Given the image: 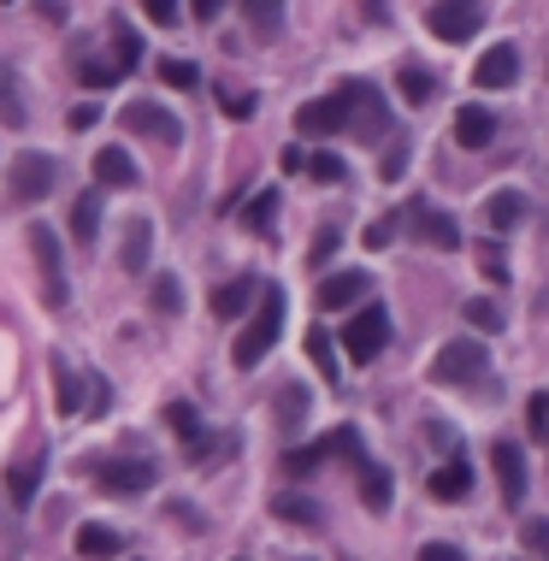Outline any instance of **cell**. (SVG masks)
Listing matches in <instances>:
<instances>
[{"label":"cell","mask_w":549,"mask_h":561,"mask_svg":"<svg viewBox=\"0 0 549 561\" xmlns=\"http://www.w3.org/2000/svg\"><path fill=\"white\" fill-rule=\"evenodd\" d=\"M278 331H284V290H278V284H266V290H260V313L249 320V331L237 337V349H230V361H237L242 372H249V367H260V361L272 355V343H278Z\"/></svg>","instance_id":"obj_1"},{"label":"cell","mask_w":549,"mask_h":561,"mask_svg":"<svg viewBox=\"0 0 549 561\" xmlns=\"http://www.w3.org/2000/svg\"><path fill=\"white\" fill-rule=\"evenodd\" d=\"M490 379V349L473 337H455L438 349V361H431V384H455V391H473V384Z\"/></svg>","instance_id":"obj_2"},{"label":"cell","mask_w":549,"mask_h":561,"mask_svg":"<svg viewBox=\"0 0 549 561\" xmlns=\"http://www.w3.org/2000/svg\"><path fill=\"white\" fill-rule=\"evenodd\" d=\"M343 100H349V131H355V142H384L390 136V107H384L379 83L349 77V83H343Z\"/></svg>","instance_id":"obj_3"},{"label":"cell","mask_w":549,"mask_h":561,"mask_svg":"<svg viewBox=\"0 0 549 561\" xmlns=\"http://www.w3.org/2000/svg\"><path fill=\"white\" fill-rule=\"evenodd\" d=\"M53 183H60V160H53V154H19L7 171V195L24 201V207L41 195H53Z\"/></svg>","instance_id":"obj_4"},{"label":"cell","mask_w":549,"mask_h":561,"mask_svg":"<svg viewBox=\"0 0 549 561\" xmlns=\"http://www.w3.org/2000/svg\"><path fill=\"white\" fill-rule=\"evenodd\" d=\"M384 343H390V313L384 308H360L355 320H349V331H343V355H349L355 367L379 361Z\"/></svg>","instance_id":"obj_5"},{"label":"cell","mask_w":549,"mask_h":561,"mask_svg":"<svg viewBox=\"0 0 549 561\" xmlns=\"http://www.w3.org/2000/svg\"><path fill=\"white\" fill-rule=\"evenodd\" d=\"M426 24L438 41H473L485 24V0H438V7L426 12Z\"/></svg>","instance_id":"obj_6"},{"label":"cell","mask_w":549,"mask_h":561,"mask_svg":"<svg viewBox=\"0 0 549 561\" xmlns=\"http://www.w3.org/2000/svg\"><path fill=\"white\" fill-rule=\"evenodd\" d=\"M119 119H124L136 136L160 142V148H178V142H183V124H178V112H166L160 100H130V107L119 112Z\"/></svg>","instance_id":"obj_7"},{"label":"cell","mask_w":549,"mask_h":561,"mask_svg":"<svg viewBox=\"0 0 549 561\" xmlns=\"http://www.w3.org/2000/svg\"><path fill=\"white\" fill-rule=\"evenodd\" d=\"M31 249H36V266H41V296L48 308H65L71 290H65V266H60V237L48 225H31Z\"/></svg>","instance_id":"obj_8"},{"label":"cell","mask_w":549,"mask_h":561,"mask_svg":"<svg viewBox=\"0 0 549 561\" xmlns=\"http://www.w3.org/2000/svg\"><path fill=\"white\" fill-rule=\"evenodd\" d=\"M296 131L301 136H337V131H349V100H343V89L337 95H325V100H301L296 107Z\"/></svg>","instance_id":"obj_9"},{"label":"cell","mask_w":549,"mask_h":561,"mask_svg":"<svg viewBox=\"0 0 549 561\" xmlns=\"http://www.w3.org/2000/svg\"><path fill=\"white\" fill-rule=\"evenodd\" d=\"M95 479H100V491L107 497H142V491H154V462H142V455H124V462H107V467H95Z\"/></svg>","instance_id":"obj_10"},{"label":"cell","mask_w":549,"mask_h":561,"mask_svg":"<svg viewBox=\"0 0 549 561\" xmlns=\"http://www.w3.org/2000/svg\"><path fill=\"white\" fill-rule=\"evenodd\" d=\"M408 231L426 242V249H461V225L450 219V213H438L431 201H408Z\"/></svg>","instance_id":"obj_11"},{"label":"cell","mask_w":549,"mask_h":561,"mask_svg":"<svg viewBox=\"0 0 549 561\" xmlns=\"http://www.w3.org/2000/svg\"><path fill=\"white\" fill-rule=\"evenodd\" d=\"M490 473H497V485H502V502L509 509H520L526 502V455H520V443H490Z\"/></svg>","instance_id":"obj_12"},{"label":"cell","mask_w":549,"mask_h":561,"mask_svg":"<svg viewBox=\"0 0 549 561\" xmlns=\"http://www.w3.org/2000/svg\"><path fill=\"white\" fill-rule=\"evenodd\" d=\"M514 77H520V48L514 41H497V48L473 65V83H479V89H509Z\"/></svg>","instance_id":"obj_13"},{"label":"cell","mask_w":549,"mask_h":561,"mask_svg":"<svg viewBox=\"0 0 549 561\" xmlns=\"http://www.w3.org/2000/svg\"><path fill=\"white\" fill-rule=\"evenodd\" d=\"M53 408H60V420H77V414H89V402H83V379H77V367L65 361H53Z\"/></svg>","instance_id":"obj_14"},{"label":"cell","mask_w":549,"mask_h":561,"mask_svg":"<svg viewBox=\"0 0 549 561\" xmlns=\"http://www.w3.org/2000/svg\"><path fill=\"white\" fill-rule=\"evenodd\" d=\"M367 290H372V272H337V278L320 284V308H331V313H337V308H355Z\"/></svg>","instance_id":"obj_15"},{"label":"cell","mask_w":549,"mask_h":561,"mask_svg":"<svg viewBox=\"0 0 549 561\" xmlns=\"http://www.w3.org/2000/svg\"><path fill=\"white\" fill-rule=\"evenodd\" d=\"M41 467H48V455H41V450H31L24 462H12V467H7V491H12V502H19V509H31V502H36Z\"/></svg>","instance_id":"obj_16"},{"label":"cell","mask_w":549,"mask_h":561,"mask_svg":"<svg viewBox=\"0 0 549 561\" xmlns=\"http://www.w3.org/2000/svg\"><path fill=\"white\" fill-rule=\"evenodd\" d=\"M355 479H360V502H367L372 514H384V509H390V485H396V479H390V467H379L372 455H360V462H355Z\"/></svg>","instance_id":"obj_17"},{"label":"cell","mask_w":549,"mask_h":561,"mask_svg":"<svg viewBox=\"0 0 549 561\" xmlns=\"http://www.w3.org/2000/svg\"><path fill=\"white\" fill-rule=\"evenodd\" d=\"M485 231H514L520 219H526V195L520 190H497V195H485Z\"/></svg>","instance_id":"obj_18"},{"label":"cell","mask_w":549,"mask_h":561,"mask_svg":"<svg viewBox=\"0 0 549 561\" xmlns=\"http://www.w3.org/2000/svg\"><path fill=\"white\" fill-rule=\"evenodd\" d=\"M490 136H497V112H485V107L455 112V142L461 148H490Z\"/></svg>","instance_id":"obj_19"},{"label":"cell","mask_w":549,"mask_h":561,"mask_svg":"<svg viewBox=\"0 0 549 561\" xmlns=\"http://www.w3.org/2000/svg\"><path fill=\"white\" fill-rule=\"evenodd\" d=\"M95 183L107 190H136V166H130L124 148H95Z\"/></svg>","instance_id":"obj_20"},{"label":"cell","mask_w":549,"mask_h":561,"mask_svg":"<svg viewBox=\"0 0 549 561\" xmlns=\"http://www.w3.org/2000/svg\"><path fill=\"white\" fill-rule=\"evenodd\" d=\"M467 491H473V467L461 462V455H450V462L431 473V497H438V502H461Z\"/></svg>","instance_id":"obj_21"},{"label":"cell","mask_w":549,"mask_h":561,"mask_svg":"<svg viewBox=\"0 0 549 561\" xmlns=\"http://www.w3.org/2000/svg\"><path fill=\"white\" fill-rule=\"evenodd\" d=\"M107 36H112V71H119V77H130V71H136V60H142V36L130 31L124 19H107Z\"/></svg>","instance_id":"obj_22"},{"label":"cell","mask_w":549,"mask_h":561,"mask_svg":"<svg viewBox=\"0 0 549 561\" xmlns=\"http://www.w3.org/2000/svg\"><path fill=\"white\" fill-rule=\"evenodd\" d=\"M242 225H249L260 242H272V231H278V190H260L249 207H242Z\"/></svg>","instance_id":"obj_23"},{"label":"cell","mask_w":549,"mask_h":561,"mask_svg":"<svg viewBox=\"0 0 549 561\" xmlns=\"http://www.w3.org/2000/svg\"><path fill=\"white\" fill-rule=\"evenodd\" d=\"M148 242H154V225H148V219H130V225H124V254H119V266H124V272H148Z\"/></svg>","instance_id":"obj_24"},{"label":"cell","mask_w":549,"mask_h":561,"mask_svg":"<svg viewBox=\"0 0 549 561\" xmlns=\"http://www.w3.org/2000/svg\"><path fill=\"white\" fill-rule=\"evenodd\" d=\"M124 550V538L112 526H100V521H89V526H77V556H89V561H100V556H119Z\"/></svg>","instance_id":"obj_25"},{"label":"cell","mask_w":549,"mask_h":561,"mask_svg":"<svg viewBox=\"0 0 549 561\" xmlns=\"http://www.w3.org/2000/svg\"><path fill=\"white\" fill-rule=\"evenodd\" d=\"M249 301H254V278H230V284H219V290H213L207 308L219 313V320H237V313L249 308Z\"/></svg>","instance_id":"obj_26"},{"label":"cell","mask_w":549,"mask_h":561,"mask_svg":"<svg viewBox=\"0 0 549 561\" xmlns=\"http://www.w3.org/2000/svg\"><path fill=\"white\" fill-rule=\"evenodd\" d=\"M71 237H77L83 249H89V242L100 237V195H95V190L71 201Z\"/></svg>","instance_id":"obj_27"},{"label":"cell","mask_w":549,"mask_h":561,"mask_svg":"<svg viewBox=\"0 0 549 561\" xmlns=\"http://www.w3.org/2000/svg\"><path fill=\"white\" fill-rule=\"evenodd\" d=\"M272 514H278V521H290V526H320V502H308V497H296V491L272 497Z\"/></svg>","instance_id":"obj_28"},{"label":"cell","mask_w":549,"mask_h":561,"mask_svg":"<svg viewBox=\"0 0 549 561\" xmlns=\"http://www.w3.org/2000/svg\"><path fill=\"white\" fill-rule=\"evenodd\" d=\"M396 89L408 95L414 107H426V100H431V89H438V83H431V71H426V65H402V71H396Z\"/></svg>","instance_id":"obj_29"},{"label":"cell","mask_w":549,"mask_h":561,"mask_svg":"<svg viewBox=\"0 0 549 561\" xmlns=\"http://www.w3.org/2000/svg\"><path fill=\"white\" fill-rule=\"evenodd\" d=\"M325 455H337V443H331V438H325V443H301V450L284 455V473H313Z\"/></svg>","instance_id":"obj_30"},{"label":"cell","mask_w":549,"mask_h":561,"mask_svg":"<svg viewBox=\"0 0 549 561\" xmlns=\"http://www.w3.org/2000/svg\"><path fill=\"white\" fill-rule=\"evenodd\" d=\"M148 301H154L160 313H183V284L171 278V272H160V278L148 284Z\"/></svg>","instance_id":"obj_31"},{"label":"cell","mask_w":549,"mask_h":561,"mask_svg":"<svg viewBox=\"0 0 549 561\" xmlns=\"http://www.w3.org/2000/svg\"><path fill=\"white\" fill-rule=\"evenodd\" d=\"M166 426L183 438V450H190V443H201V420H195L190 402H171V408H166Z\"/></svg>","instance_id":"obj_32"},{"label":"cell","mask_w":549,"mask_h":561,"mask_svg":"<svg viewBox=\"0 0 549 561\" xmlns=\"http://www.w3.org/2000/svg\"><path fill=\"white\" fill-rule=\"evenodd\" d=\"M479 272H485V278L490 284H497V290H502V284H509V254H502V242H479Z\"/></svg>","instance_id":"obj_33"},{"label":"cell","mask_w":549,"mask_h":561,"mask_svg":"<svg viewBox=\"0 0 549 561\" xmlns=\"http://www.w3.org/2000/svg\"><path fill=\"white\" fill-rule=\"evenodd\" d=\"M242 12H249V24L260 36H278V12H284V0H242Z\"/></svg>","instance_id":"obj_34"},{"label":"cell","mask_w":549,"mask_h":561,"mask_svg":"<svg viewBox=\"0 0 549 561\" xmlns=\"http://www.w3.org/2000/svg\"><path fill=\"white\" fill-rule=\"evenodd\" d=\"M308 355H313V367H320V379H331V384H337V355H331V337H325L320 325L308 331Z\"/></svg>","instance_id":"obj_35"},{"label":"cell","mask_w":549,"mask_h":561,"mask_svg":"<svg viewBox=\"0 0 549 561\" xmlns=\"http://www.w3.org/2000/svg\"><path fill=\"white\" fill-rule=\"evenodd\" d=\"M0 124H24V95L12 89V71L0 65Z\"/></svg>","instance_id":"obj_36"},{"label":"cell","mask_w":549,"mask_h":561,"mask_svg":"<svg viewBox=\"0 0 549 561\" xmlns=\"http://www.w3.org/2000/svg\"><path fill=\"white\" fill-rule=\"evenodd\" d=\"M461 313H467V325H479V331H490V337H497V331H502V308H497V301H490V296H479V301H467V308H461Z\"/></svg>","instance_id":"obj_37"},{"label":"cell","mask_w":549,"mask_h":561,"mask_svg":"<svg viewBox=\"0 0 549 561\" xmlns=\"http://www.w3.org/2000/svg\"><path fill=\"white\" fill-rule=\"evenodd\" d=\"M308 178H313V183H343V178H349V166H343L337 154H313V160H308Z\"/></svg>","instance_id":"obj_38"},{"label":"cell","mask_w":549,"mask_h":561,"mask_svg":"<svg viewBox=\"0 0 549 561\" xmlns=\"http://www.w3.org/2000/svg\"><path fill=\"white\" fill-rule=\"evenodd\" d=\"M402 171H408V136H396V142L384 148V166H379V178H384V183H396Z\"/></svg>","instance_id":"obj_39"},{"label":"cell","mask_w":549,"mask_h":561,"mask_svg":"<svg viewBox=\"0 0 549 561\" xmlns=\"http://www.w3.org/2000/svg\"><path fill=\"white\" fill-rule=\"evenodd\" d=\"M77 77H83V89H112V83H119V71H112V60H107V65H100V60H83Z\"/></svg>","instance_id":"obj_40"},{"label":"cell","mask_w":549,"mask_h":561,"mask_svg":"<svg viewBox=\"0 0 549 561\" xmlns=\"http://www.w3.org/2000/svg\"><path fill=\"white\" fill-rule=\"evenodd\" d=\"M160 83H171V89H195V65L190 60H160Z\"/></svg>","instance_id":"obj_41"},{"label":"cell","mask_w":549,"mask_h":561,"mask_svg":"<svg viewBox=\"0 0 549 561\" xmlns=\"http://www.w3.org/2000/svg\"><path fill=\"white\" fill-rule=\"evenodd\" d=\"M520 544H526V556L549 561V521H526V526H520Z\"/></svg>","instance_id":"obj_42"},{"label":"cell","mask_w":549,"mask_h":561,"mask_svg":"<svg viewBox=\"0 0 549 561\" xmlns=\"http://www.w3.org/2000/svg\"><path fill=\"white\" fill-rule=\"evenodd\" d=\"M278 402H284V408H278V420H284V426L308 420V408H313V402H308V391H284Z\"/></svg>","instance_id":"obj_43"},{"label":"cell","mask_w":549,"mask_h":561,"mask_svg":"<svg viewBox=\"0 0 549 561\" xmlns=\"http://www.w3.org/2000/svg\"><path fill=\"white\" fill-rule=\"evenodd\" d=\"M526 426L538 431V438H549V391H538V396L526 402Z\"/></svg>","instance_id":"obj_44"},{"label":"cell","mask_w":549,"mask_h":561,"mask_svg":"<svg viewBox=\"0 0 549 561\" xmlns=\"http://www.w3.org/2000/svg\"><path fill=\"white\" fill-rule=\"evenodd\" d=\"M219 107L230 112V119H249V112H254V95H237V89H219Z\"/></svg>","instance_id":"obj_45"},{"label":"cell","mask_w":549,"mask_h":561,"mask_svg":"<svg viewBox=\"0 0 549 561\" xmlns=\"http://www.w3.org/2000/svg\"><path fill=\"white\" fill-rule=\"evenodd\" d=\"M100 124V107L95 100H83V107H71V131H95Z\"/></svg>","instance_id":"obj_46"},{"label":"cell","mask_w":549,"mask_h":561,"mask_svg":"<svg viewBox=\"0 0 549 561\" xmlns=\"http://www.w3.org/2000/svg\"><path fill=\"white\" fill-rule=\"evenodd\" d=\"M154 24H178V0H142Z\"/></svg>","instance_id":"obj_47"},{"label":"cell","mask_w":549,"mask_h":561,"mask_svg":"<svg viewBox=\"0 0 549 561\" xmlns=\"http://www.w3.org/2000/svg\"><path fill=\"white\" fill-rule=\"evenodd\" d=\"M420 561H461L455 544H420Z\"/></svg>","instance_id":"obj_48"},{"label":"cell","mask_w":549,"mask_h":561,"mask_svg":"<svg viewBox=\"0 0 549 561\" xmlns=\"http://www.w3.org/2000/svg\"><path fill=\"white\" fill-rule=\"evenodd\" d=\"M190 7H195V19H201V24H213V19L225 12V0H190Z\"/></svg>","instance_id":"obj_49"},{"label":"cell","mask_w":549,"mask_h":561,"mask_svg":"<svg viewBox=\"0 0 549 561\" xmlns=\"http://www.w3.org/2000/svg\"><path fill=\"white\" fill-rule=\"evenodd\" d=\"M107 402H112V391H107V379H95V396H89V414H107Z\"/></svg>","instance_id":"obj_50"},{"label":"cell","mask_w":549,"mask_h":561,"mask_svg":"<svg viewBox=\"0 0 549 561\" xmlns=\"http://www.w3.org/2000/svg\"><path fill=\"white\" fill-rule=\"evenodd\" d=\"M390 237H396V225H372V231H367V249H384Z\"/></svg>","instance_id":"obj_51"},{"label":"cell","mask_w":549,"mask_h":561,"mask_svg":"<svg viewBox=\"0 0 549 561\" xmlns=\"http://www.w3.org/2000/svg\"><path fill=\"white\" fill-rule=\"evenodd\" d=\"M331 249H337V231H320V242H313V261H331Z\"/></svg>","instance_id":"obj_52"},{"label":"cell","mask_w":549,"mask_h":561,"mask_svg":"<svg viewBox=\"0 0 549 561\" xmlns=\"http://www.w3.org/2000/svg\"><path fill=\"white\" fill-rule=\"evenodd\" d=\"M313 154H301V148H284V171H308Z\"/></svg>","instance_id":"obj_53"},{"label":"cell","mask_w":549,"mask_h":561,"mask_svg":"<svg viewBox=\"0 0 549 561\" xmlns=\"http://www.w3.org/2000/svg\"><path fill=\"white\" fill-rule=\"evenodd\" d=\"M367 7V24H384V0H360Z\"/></svg>","instance_id":"obj_54"}]
</instances>
